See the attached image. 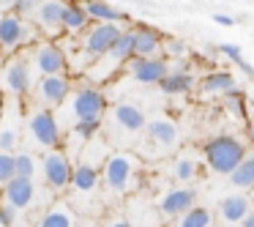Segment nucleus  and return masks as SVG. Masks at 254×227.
I'll use <instances>...</instances> for the list:
<instances>
[{
	"label": "nucleus",
	"mask_w": 254,
	"mask_h": 227,
	"mask_svg": "<svg viewBox=\"0 0 254 227\" xmlns=\"http://www.w3.org/2000/svg\"><path fill=\"white\" fill-rule=\"evenodd\" d=\"M99 183H101L99 170H93V167H88V164H74L68 192H71L74 200H85V197L90 200L96 194V189H99Z\"/></svg>",
	"instance_id": "15"
},
{
	"label": "nucleus",
	"mask_w": 254,
	"mask_h": 227,
	"mask_svg": "<svg viewBox=\"0 0 254 227\" xmlns=\"http://www.w3.org/2000/svg\"><path fill=\"white\" fill-rule=\"evenodd\" d=\"M71 79L68 74H55V77H41L39 82L33 85V99H36V107L39 110H50L55 112L63 101L68 99L71 93Z\"/></svg>",
	"instance_id": "8"
},
{
	"label": "nucleus",
	"mask_w": 254,
	"mask_h": 227,
	"mask_svg": "<svg viewBox=\"0 0 254 227\" xmlns=\"http://www.w3.org/2000/svg\"><path fill=\"white\" fill-rule=\"evenodd\" d=\"M36 28L47 30V36H55L58 30H63V3L58 0L36 3Z\"/></svg>",
	"instance_id": "18"
},
{
	"label": "nucleus",
	"mask_w": 254,
	"mask_h": 227,
	"mask_svg": "<svg viewBox=\"0 0 254 227\" xmlns=\"http://www.w3.org/2000/svg\"><path fill=\"white\" fill-rule=\"evenodd\" d=\"M186 55H189V47L183 44L181 39L164 36V41H161V58H164V61H170V58H175V61H183Z\"/></svg>",
	"instance_id": "34"
},
{
	"label": "nucleus",
	"mask_w": 254,
	"mask_h": 227,
	"mask_svg": "<svg viewBox=\"0 0 254 227\" xmlns=\"http://www.w3.org/2000/svg\"><path fill=\"white\" fill-rule=\"evenodd\" d=\"M28 61H30L33 74H39V79L66 74V50L61 44H55V41H39V44H33Z\"/></svg>",
	"instance_id": "6"
},
{
	"label": "nucleus",
	"mask_w": 254,
	"mask_h": 227,
	"mask_svg": "<svg viewBox=\"0 0 254 227\" xmlns=\"http://www.w3.org/2000/svg\"><path fill=\"white\" fill-rule=\"evenodd\" d=\"M22 143V104L19 99L3 101L0 110V153H11Z\"/></svg>",
	"instance_id": "7"
},
{
	"label": "nucleus",
	"mask_w": 254,
	"mask_h": 227,
	"mask_svg": "<svg viewBox=\"0 0 254 227\" xmlns=\"http://www.w3.org/2000/svg\"><path fill=\"white\" fill-rule=\"evenodd\" d=\"M202 156H205V164L216 175H232V170L246 156V145L232 134H219V137H210L202 145Z\"/></svg>",
	"instance_id": "2"
},
{
	"label": "nucleus",
	"mask_w": 254,
	"mask_h": 227,
	"mask_svg": "<svg viewBox=\"0 0 254 227\" xmlns=\"http://www.w3.org/2000/svg\"><path fill=\"white\" fill-rule=\"evenodd\" d=\"M101 126H104V118H85V121H77L74 126H68V137L77 140L79 145H88L90 140L99 137Z\"/></svg>",
	"instance_id": "26"
},
{
	"label": "nucleus",
	"mask_w": 254,
	"mask_h": 227,
	"mask_svg": "<svg viewBox=\"0 0 254 227\" xmlns=\"http://www.w3.org/2000/svg\"><path fill=\"white\" fill-rule=\"evenodd\" d=\"M41 170H44V183L52 189L55 194L66 192L68 183H71V159H68L66 151L55 148V151H47L44 159H41Z\"/></svg>",
	"instance_id": "10"
},
{
	"label": "nucleus",
	"mask_w": 254,
	"mask_h": 227,
	"mask_svg": "<svg viewBox=\"0 0 254 227\" xmlns=\"http://www.w3.org/2000/svg\"><path fill=\"white\" fill-rule=\"evenodd\" d=\"M3 197H6V205L22 211V208H30L36 200V183L28 181V178H14L3 186Z\"/></svg>",
	"instance_id": "17"
},
{
	"label": "nucleus",
	"mask_w": 254,
	"mask_h": 227,
	"mask_svg": "<svg viewBox=\"0 0 254 227\" xmlns=\"http://www.w3.org/2000/svg\"><path fill=\"white\" fill-rule=\"evenodd\" d=\"M216 50H219L221 55H227V58H230V61L235 63V66L241 69L243 74H246V77H254V66H252V63H246V61H243V50H241L238 44H230V41H224V44H219Z\"/></svg>",
	"instance_id": "31"
},
{
	"label": "nucleus",
	"mask_w": 254,
	"mask_h": 227,
	"mask_svg": "<svg viewBox=\"0 0 254 227\" xmlns=\"http://www.w3.org/2000/svg\"><path fill=\"white\" fill-rule=\"evenodd\" d=\"M85 14H88L90 22H99V25H121V22H128V17L123 11H118L115 6L110 3H101V0H88L82 3Z\"/></svg>",
	"instance_id": "23"
},
{
	"label": "nucleus",
	"mask_w": 254,
	"mask_h": 227,
	"mask_svg": "<svg viewBox=\"0 0 254 227\" xmlns=\"http://www.w3.org/2000/svg\"><path fill=\"white\" fill-rule=\"evenodd\" d=\"M36 227H77V214H74L71 203L58 200L50 205L47 214H41V219L36 222Z\"/></svg>",
	"instance_id": "21"
},
{
	"label": "nucleus",
	"mask_w": 254,
	"mask_h": 227,
	"mask_svg": "<svg viewBox=\"0 0 254 227\" xmlns=\"http://www.w3.org/2000/svg\"><path fill=\"white\" fill-rule=\"evenodd\" d=\"M137 170H139V159L128 151H118V153H110L107 161L101 164L99 175L101 183L110 189L112 194H126L134 189L137 183Z\"/></svg>",
	"instance_id": "3"
},
{
	"label": "nucleus",
	"mask_w": 254,
	"mask_h": 227,
	"mask_svg": "<svg viewBox=\"0 0 254 227\" xmlns=\"http://www.w3.org/2000/svg\"><path fill=\"white\" fill-rule=\"evenodd\" d=\"M145 129H148L150 143L161 145V148H172L178 143V126L172 121H167V118H153V121H148Z\"/></svg>",
	"instance_id": "24"
},
{
	"label": "nucleus",
	"mask_w": 254,
	"mask_h": 227,
	"mask_svg": "<svg viewBox=\"0 0 254 227\" xmlns=\"http://www.w3.org/2000/svg\"><path fill=\"white\" fill-rule=\"evenodd\" d=\"M199 90H202L205 96H219V99H224V96L238 93V82L230 72H210L202 77Z\"/></svg>",
	"instance_id": "20"
},
{
	"label": "nucleus",
	"mask_w": 254,
	"mask_h": 227,
	"mask_svg": "<svg viewBox=\"0 0 254 227\" xmlns=\"http://www.w3.org/2000/svg\"><path fill=\"white\" fill-rule=\"evenodd\" d=\"M197 203V192L194 189H186V186H175L159 200V211L164 219H181L186 211L194 208Z\"/></svg>",
	"instance_id": "13"
},
{
	"label": "nucleus",
	"mask_w": 254,
	"mask_h": 227,
	"mask_svg": "<svg viewBox=\"0 0 254 227\" xmlns=\"http://www.w3.org/2000/svg\"><path fill=\"white\" fill-rule=\"evenodd\" d=\"M14 170H17V178H28V181H33V175H36V156L28 153V151L14 153Z\"/></svg>",
	"instance_id": "32"
},
{
	"label": "nucleus",
	"mask_w": 254,
	"mask_h": 227,
	"mask_svg": "<svg viewBox=\"0 0 254 227\" xmlns=\"http://www.w3.org/2000/svg\"><path fill=\"white\" fill-rule=\"evenodd\" d=\"M230 183L235 189H254V153H246L243 156V161L232 170V175H230Z\"/></svg>",
	"instance_id": "28"
},
{
	"label": "nucleus",
	"mask_w": 254,
	"mask_h": 227,
	"mask_svg": "<svg viewBox=\"0 0 254 227\" xmlns=\"http://www.w3.org/2000/svg\"><path fill=\"white\" fill-rule=\"evenodd\" d=\"M6 88L11 93V99H22L33 90V69H30L28 55L14 58L6 66Z\"/></svg>",
	"instance_id": "12"
},
{
	"label": "nucleus",
	"mask_w": 254,
	"mask_h": 227,
	"mask_svg": "<svg viewBox=\"0 0 254 227\" xmlns=\"http://www.w3.org/2000/svg\"><path fill=\"white\" fill-rule=\"evenodd\" d=\"M25 132H28L30 143L39 151H55L63 140V126L58 123L55 112L50 110H30L25 118Z\"/></svg>",
	"instance_id": "4"
},
{
	"label": "nucleus",
	"mask_w": 254,
	"mask_h": 227,
	"mask_svg": "<svg viewBox=\"0 0 254 227\" xmlns=\"http://www.w3.org/2000/svg\"><path fill=\"white\" fill-rule=\"evenodd\" d=\"M213 22L216 25H224V28H230V25H235V17H230V14H213Z\"/></svg>",
	"instance_id": "38"
},
{
	"label": "nucleus",
	"mask_w": 254,
	"mask_h": 227,
	"mask_svg": "<svg viewBox=\"0 0 254 227\" xmlns=\"http://www.w3.org/2000/svg\"><path fill=\"white\" fill-rule=\"evenodd\" d=\"M17 219H19V211L11 208V205H0V225L3 227H17Z\"/></svg>",
	"instance_id": "36"
},
{
	"label": "nucleus",
	"mask_w": 254,
	"mask_h": 227,
	"mask_svg": "<svg viewBox=\"0 0 254 227\" xmlns=\"http://www.w3.org/2000/svg\"><path fill=\"white\" fill-rule=\"evenodd\" d=\"M123 72L137 85H159L170 72V61H164V58H131L123 66Z\"/></svg>",
	"instance_id": "11"
},
{
	"label": "nucleus",
	"mask_w": 254,
	"mask_h": 227,
	"mask_svg": "<svg viewBox=\"0 0 254 227\" xmlns=\"http://www.w3.org/2000/svg\"><path fill=\"white\" fill-rule=\"evenodd\" d=\"M221 107H224V110L230 112L238 123L246 121V101H243L241 90H238V93H232V96H224V99H221Z\"/></svg>",
	"instance_id": "33"
},
{
	"label": "nucleus",
	"mask_w": 254,
	"mask_h": 227,
	"mask_svg": "<svg viewBox=\"0 0 254 227\" xmlns=\"http://www.w3.org/2000/svg\"><path fill=\"white\" fill-rule=\"evenodd\" d=\"M241 227H254V211H252V214H249L246 219L241 222Z\"/></svg>",
	"instance_id": "40"
},
{
	"label": "nucleus",
	"mask_w": 254,
	"mask_h": 227,
	"mask_svg": "<svg viewBox=\"0 0 254 227\" xmlns=\"http://www.w3.org/2000/svg\"><path fill=\"white\" fill-rule=\"evenodd\" d=\"M219 214H221V219L230 222V225H241V222L252 214V200H249L243 192L227 194V197L219 203Z\"/></svg>",
	"instance_id": "19"
},
{
	"label": "nucleus",
	"mask_w": 254,
	"mask_h": 227,
	"mask_svg": "<svg viewBox=\"0 0 254 227\" xmlns=\"http://www.w3.org/2000/svg\"><path fill=\"white\" fill-rule=\"evenodd\" d=\"M0 110H3V96H0Z\"/></svg>",
	"instance_id": "42"
},
{
	"label": "nucleus",
	"mask_w": 254,
	"mask_h": 227,
	"mask_svg": "<svg viewBox=\"0 0 254 227\" xmlns=\"http://www.w3.org/2000/svg\"><path fill=\"white\" fill-rule=\"evenodd\" d=\"M112 126L123 134H137L148 126V118H145L142 107L131 104V101H121L112 107Z\"/></svg>",
	"instance_id": "14"
},
{
	"label": "nucleus",
	"mask_w": 254,
	"mask_h": 227,
	"mask_svg": "<svg viewBox=\"0 0 254 227\" xmlns=\"http://www.w3.org/2000/svg\"><path fill=\"white\" fill-rule=\"evenodd\" d=\"M33 44H39L36 25H30L28 19L17 17V14L0 17V50L3 52H17Z\"/></svg>",
	"instance_id": "5"
},
{
	"label": "nucleus",
	"mask_w": 254,
	"mask_h": 227,
	"mask_svg": "<svg viewBox=\"0 0 254 227\" xmlns=\"http://www.w3.org/2000/svg\"><path fill=\"white\" fill-rule=\"evenodd\" d=\"M172 175L178 178V181H194V178L199 175V161L194 159L191 153H183L175 159V167H172Z\"/></svg>",
	"instance_id": "29"
},
{
	"label": "nucleus",
	"mask_w": 254,
	"mask_h": 227,
	"mask_svg": "<svg viewBox=\"0 0 254 227\" xmlns=\"http://www.w3.org/2000/svg\"><path fill=\"white\" fill-rule=\"evenodd\" d=\"M33 8H36V3H33V0H19V3H14V14H17V17H28V14L30 11H33Z\"/></svg>",
	"instance_id": "37"
},
{
	"label": "nucleus",
	"mask_w": 254,
	"mask_h": 227,
	"mask_svg": "<svg viewBox=\"0 0 254 227\" xmlns=\"http://www.w3.org/2000/svg\"><path fill=\"white\" fill-rule=\"evenodd\" d=\"M134 30V58H161L164 36L148 25H131Z\"/></svg>",
	"instance_id": "16"
},
{
	"label": "nucleus",
	"mask_w": 254,
	"mask_h": 227,
	"mask_svg": "<svg viewBox=\"0 0 254 227\" xmlns=\"http://www.w3.org/2000/svg\"><path fill=\"white\" fill-rule=\"evenodd\" d=\"M213 225V216H210L208 208H199V205H194L191 211H186V214L178 219V227H210Z\"/></svg>",
	"instance_id": "30"
},
{
	"label": "nucleus",
	"mask_w": 254,
	"mask_h": 227,
	"mask_svg": "<svg viewBox=\"0 0 254 227\" xmlns=\"http://www.w3.org/2000/svg\"><path fill=\"white\" fill-rule=\"evenodd\" d=\"M17 178V170H14V156L11 153H0V186H6L8 181Z\"/></svg>",
	"instance_id": "35"
},
{
	"label": "nucleus",
	"mask_w": 254,
	"mask_h": 227,
	"mask_svg": "<svg viewBox=\"0 0 254 227\" xmlns=\"http://www.w3.org/2000/svg\"><path fill=\"white\" fill-rule=\"evenodd\" d=\"M107 156H110V148L96 137V140H90V143L85 145V151L79 153L77 164H88V167H93V170H101V164L107 161Z\"/></svg>",
	"instance_id": "27"
},
{
	"label": "nucleus",
	"mask_w": 254,
	"mask_h": 227,
	"mask_svg": "<svg viewBox=\"0 0 254 227\" xmlns=\"http://www.w3.org/2000/svg\"><path fill=\"white\" fill-rule=\"evenodd\" d=\"M104 112H107L104 90L90 82H82L77 88H71L68 99L55 110V118H58V123L63 121L68 126H74L77 121H85V118H104Z\"/></svg>",
	"instance_id": "1"
},
{
	"label": "nucleus",
	"mask_w": 254,
	"mask_h": 227,
	"mask_svg": "<svg viewBox=\"0 0 254 227\" xmlns=\"http://www.w3.org/2000/svg\"><path fill=\"white\" fill-rule=\"evenodd\" d=\"M123 33L121 25H99V22H90L88 30H82V33L77 36V50L88 52L90 58H96L99 61L101 55H107L110 52V47L118 41V36Z\"/></svg>",
	"instance_id": "9"
},
{
	"label": "nucleus",
	"mask_w": 254,
	"mask_h": 227,
	"mask_svg": "<svg viewBox=\"0 0 254 227\" xmlns=\"http://www.w3.org/2000/svg\"><path fill=\"white\" fill-rule=\"evenodd\" d=\"M88 28H90V19L85 14L82 3H63V30H68L71 36H79Z\"/></svg>",
	"instance_id": "25"
},
{
	"label": "nucleus",
	"mask_w": 254,
	"mask_h": 227,
	"mask_svg": "<svg viewBox=\"0 0 254 227\" xmlns=\"http://www.w3.org/2000/svg\"><path fill=\"white\" fill-rule=\"evenodd\" d=\"M194 88V74L186 66H175L167 72V77L159 82V90L167 96H183Z\"/></svg>",
	"instance_id": "22"
},
{
	"label": "nucleus",
	"mask_w": 254,
	"mask_h": 227,
	"mask_svg": "<svg viewBox=\"0 0 254 227\" xmlns=\"http://www.w3.org/2000/svg\"><path fill=\"white\" fill-rule=\"evenodd\" d=\"M249 140H252V143H254V123H252V126H249Z\"/></svg>",
	"instance_id": "41"
},
{
	"label": "nucleus",
	"mask_w": 254,
	"mask_h": 227,
	"mask_svg": "<svg viewBox=\"0 0 254 227\" xmlns=\"http://www.w3.org/2000/svg\"><path fill=\"white\" fill-rule=\"evenodd\" d=\"M107 227H131V225H128L126 219H112V222H110V225H107Z\"/></svg>",
	"instance_id": "39"
}]
</instances>
